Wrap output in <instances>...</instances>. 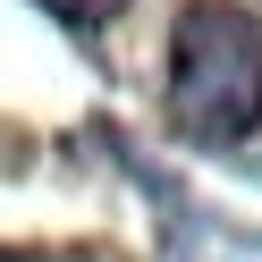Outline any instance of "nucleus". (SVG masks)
I'll list each match as a JSON object with an SVG mask.
<instances>
[{
  "instance_id": "1",
  "label": "nucleus",
  "mask_w": 262,
  "mask_h": 262,
  "mask_svg": "<svg viewBox=\"0 0 262 262\" xmlns=\"http://www.w3.org/2000/svg\"><path fill=\"white\" fill-rule=\"evenodd\" d=\"M169 127L186 144H245L262 127V17L237 0H186L169 26Z\"/></svg>"
},
{
  "instance_id": "2",
  "label": "nucleus",
  "mask_w": 262,
  "mask_h": 262,
  "mask_svg": "<svg viewBox=\"0 0 262 262\" xmlns=\"http://www.w3.org/2000/svg\"><path fill=\"white\" fill-rule=\"evenodd\" d=\"M42 9H51V17H68V26H110L127 0H42Z\"/></svg>"
},
{
  "instance_id": "3",
  "label": "nucleus",
  "mask_w": 262,
  "mask_h": 262,
  "mask_svg": "<svg viewBox=\"0 0 262 262\" xmlns=\"http://www.w3.org/2000/svg\"><path fill=\"white\" fill-rule=\"evenodd\" d=\"M0 262H59V254H34V245H0Z\"/></svg>"
}]
</instances>
